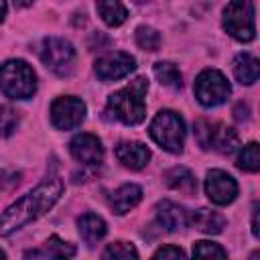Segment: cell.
I'll use <instances>...</instances> for the list:
<instances>
[{
    "label": "cell",
    "mask_w": 260,
    "mask_h": 260,
    "mask_svg": "<svg viewBox=\"0 0 260 260\" xmlns=\"http://www.w3.org/2000/svg\"><path fill=\"white\" fill-rule=\"evenodd\" d=\"M63 195V181L51 177L35 187L30 193L20 197L0 215V236H10L16 230L24 228L26 223L45 215Z\"/></svg>",
    "instance_id": "1"
},
{
    "label": "cell",
    "mask_w": 260,
    "mask_h": 260,
    "mask_svg": "<svg viewBox=\"0 0 260 260\" xmlns=\"http://www.w3.org/2000/svg\"><path fill=\"white\" fill-rule=\"evenodd\" d=\"M148 91V79L136 77L120 91L108 98V112L126 126H136L146 116L144 95Z\"/></svg>",
    "instance_id": "2"
},
{
    "label": "cell",
    "mask_w": 260,
    "mask_h": 260,
    "mask_svg": "<svg viewBox=\"0 0 260 260\" xmlns=\"http://www.w3.org/2000/svg\"><path fill=\"white\" fill-rule=\"evenodd\" d=\"M0 91L10 100H28L37 91V75L22 59H10L0 65Z\"/></svg>",
    "instance_id": "3"
},
{
    "label": "cell",
    "mask_w": 260,
    "mask_h": 260,
    "mask_svg": "<svg viewBox=\"0 0 260 260\" xmlns=\"http://www.w3.org/2000/svg\"><path fill=\"white\" fill-rule=\"evenodd\" d=\"M150 138L165 150L179 154L185 144V122L173 110H160L148 128Z\"/></svg>",
    "instance_id": "4"
},
{
    "label": "cell",
    "mask_w": 260,
    "mask_h": 260,
    "mask_svg": "<svg viewBox=\"0 0 260 260\" xmlns=\"http://www.w3.org/2000/svg\"><path fill=\"white\" fill-rule=\"evenodd\" d=\"M195 138L201 148L205 150L213 148L221 154H232L240 144V138L234 128L219 122H209L203 118L195 122Z\"/></svg>",
    "instance_id": "5"
},
{
    "label": "cell",
    "mask_w": 260,
    "mask_h": 260,
    "mask_svg": "<svg viewBox=\"0 0 260 260\" xmlns=\"http://www.w3.org/2000/svg\"><path fill=\"white\" fill-rule=\"evenodd\" d=\"M223 28L234 39L248 43L256 37L254 24V2L252 0H232L223 10Z\"/></svg>",
    "instance_id": "6"
},
{
    "label": "cell",
    "mask_w": 260,
    "mask_h": 260,
    "mask_svg": "<svg viewBox=\"0 0 260 260\" xmlns=\"http://www.w3.org/2000/svg\"><path fill=\"white\" fill-rule=\"evenodd\" d=\"M75 49L69 41L59 37H47L41 47V59L47 69H51L59 77L71 75L75 67Z\"/></svg>",
    "instance_id": "7"
},
{
    "label": "cell",
    "mask_w": 260,
    "mask_h": 260,
    "mask_svg": "<svg viewBox=\"0 0 260 260\" xmlns=\"http://www.w3.org/2000/svg\"><path fill=\"white\" fill-rule=\"evenodd\" d=\"M193 91H195V98L199 104H203L205 108H213V106L223 104L230 98L232 87H230V83L221 71L203 69L195 79Z\"/></svg>",
    "instance_id": "8"
},
{
    "label": "cell",
    "mask_w": 260,
    "mask_h": 260,
    "mask_svg": "<svg viewBox=\"0 0 260 260\" xmlns=\"http://www.w3.org/2000/svg\"><path fill=\"white\" fill-rule=\"evenodd\" d=\"M85 120V104L73 95H61L51 104V122L59 130H73Z\"/></svg>",
    "instance_id": "9"
},
{
    "label": "cell",
    "mask_w": 260,
    "mask_h": 260,
    "mask_svg": "<svg viewBox=\"0 0 260 260\" xmlns=\"http://www.w3.org/2000/svg\"><path fill=\"white\" fill-rule=\"evenodd\" d=\"M136 67V61L132 55L124 53V51H114V53H106L95 61V75L102 81H116L126 77L128 73H132Z\"/></svg>",
    "instance_id": "10"
},
{
    "label": "cell",
    "mask_w": 260,
    "mask_h": 260,
    "mask_svg": "<svg viewBox=\"0 0 260 260\" xmlns=\"http://www.w3.org/2000/svg\"><path fill=\"white\" fill-rule=\"evenodd\" d=\"M205 193L215 205H228L238 195V183L225 171L213 169L205 177Z\"/></svg>",
    "instance_id": "11"
},
{
    "label": "cell",
    "mask_w": 260,
    "mask_h": 260,
    "mask_svg": "<svg viewBox=\"0 0 260 260\" xmlns=\"http://www.w3.org/2000/svg\"><path fill=\"white\" fill-rule=\"evenodd\" d=\"M69 150H71V154H73V158L77 162L87 165V167H95L104 158V146H102L100 138L93 136V134H87V132L77 134L71 140Z\"/></svg>",
    "instance_id": "12"
},
{
    "label": "cell",
    "mask_w": 260,
    "mask_h": 260,
    "mask_svg": "<svg viewBox=\"0 0 260 260\" xmlns=\"http://www.w3.org/2000/svg\"><path fill=\"white\" fill-rule=\"evenodd\" d=\"M116 158L122 167L130 171H140L150 158V150L142 142H120L116 146Z\"/></svg>",
    "instance_id": "13"
},
{
    "label": "cell",
    "mask_w": 260,
    "mask_h": 260,
    "mask_svg": "<svg viewBox=\"0 0 260 260\" xmlns=\"http://www.w3.org/2000/svg\"><path fill=\"white\" fill-rule=\"evenodd\" d=\"M156 219H158L160 228H165L167 232H179V230L187 228V223H189L187 211L169 199H162L156 203Z\"/></svg>",
    "instance_id": "14"
},
{
    "label": "cell",
    "mask_w": 260,
    "mask_h": 260,
    "mask_svg": "<svg viewBox=\"0 0 260 260\" xmlns=\"http://www.w3.org/2000/svg\"><path fill=\"white\" fill-rule=\"evenodd\" d=\"M140 199H142V189L134 183H126L110 195V207L114 209V213L124 215L130 209H134L140 203Z\"/></svg>",
    "instance_id": "15"
},
{
    "label": "cell",
    "mask_w": 260,
    "mask_h": 260,
    "mask_svg": "<svg viewBox=\"0 0 260 260\" xmlns=\"http://www.w3.org/2000/svg\"><path fill=\"white\" fill-rule=\"evenodd\" d=\"M77 254V248L73 244L63 242L59 236H51L41 248L24 252L26 258H71Z\"/></svg>",
    "instance_id": "16"
},
{
    "label": "cell",
    "mask_w": 260,
    "mask_h": 260,
    "mask_svg": "<svg viewBox=\"0 0 260 260\" xmlns=\"http://www.w3.org/2000/svg\"><path fill=\"white\" fill-rule=\"evenodd\" d=\"M199 232L203 234H221L223 228H225V217L213 209H207V207H201L197 211L191 213V219H189Z\"/></svg>",
    "instance_id": "17"
},
{
    "label": "cell",
    "mask_w": 260,
    "mask_h": 260,
    "mask_svg": "<svg viewBox=\"0 0 260 260\" xmlns=\"http://www.w3.org/2000/svg\"><path fill=\"white\" fill-rule=\"evenodd\" d=\"M165 183L169 189H175L179 193H185V195H193L195 189H197V181H195V175L185 169V167H173L169 169L165 175H162Z\"/></svg>",
    "instance_id": "18"
},
{
    "label": "cell",
    "mask_w": 260,
    "mask_h": 260,
    "mask_svg": "<svg viewBox=\"0 0 260 260\" xmlns=\"http://www.w3.org/2000/svg\"><path fill=\"white\" fill-rule=\"evenodd\" d=\"M77 228H79V234H81V238H83V242L87 246L98 244L106 236V232H108L106 221L100 215H95V213H83L77 219Z\"/></svg>",
    "instance_id": "19"
},
{
    "label": "cell",
    "mask_w": 260,
    "mask_h": 260,
    "mask_svg": "<svg viewBox=\"0 0 260 260\" xmlns=\"http://www.w3.org/2000/svg\"><path fill=\"white\" fill-rule=\"evenodd\" d=\"M234 75L242 85H252L254 81H258V75H260L258 59L250 53H240L234 59Z\"/></svg>",
    "instance_id": "20"
},
{
    "label": "cell",
    "mask_w": 260,
    "mask_h": 260,
    "mask_svg": "<svg viewBox=\"0 0 260 260\" xmlns=\"http://www.w3.org/2000/svg\"><path fill=\"white\" fill-rule=\"evenodd\" d=\"M95 8L108 26H120L128 18V10L122 0H95Z\"/></svg>",
    "instance_id": "21"
},
{
    "label": "cell",
    "mask_w": 260,
    "mask_h": 260,
    "mask_svg": "<svg viewBox=\"0 0 260 260\" xmlns=\"http://www.w3.org/2000/svg\"><path fill=\"white\" fill-rule=\"evenodd\" d=\"M154 75H156V79H158L162 85H167V87L179 89V87L183 85V81H181V71H179V67L173 65L171 61H158V63H154Z\"/></svg>",
    "instance_id": "22"
},
{
    "label": "cell",
    "mask_w": 260,
    "mask_h": 260,
    "mask_svg": "<svg viewBox=\"0 0 260 260\" xmlns=\"http://www.w3.org/2000/svg\"><path fill=\"white\" fill-rule=\"evenodd\" d=\"M238 169L242 171H248V173H256L260 169V146L256 142H250L246 144L240 154H238Z\"/></svg>",
    "instance_id": "23"
},
{
    "label": "cell",
    "mask_w": 260,
    "mask_h": 260,
    "mask_svg": "<svg viewBox=\"0 0 260 260\" xmlns=\"http://www.w3.org/2000/svg\"><path fill=\"white\" fill-rule=\"evenodd\" d=\"M136 45L142 51H156L160 47V35H158V30L152 28V26L140 24L136 28Z\"/></svg>",
    "instance_id": "24"
},
{
    "label": "cell",
    "mask_w": 260,
    "mask_h": 260,
    "mask_svg": "<svg viewBox=\"0 0 260 260\" xmlns=\"http://www.w3.org/2000/svg\"><path fill=\"white\" fill-rule=\"evenodd\" d=\"M18 128V112L10 106H0V136L8 138Z\"/></svg>",
    "instance_id": "25"
},
{
    "label": "cell",
    "mask_w": 260,
    "mask_h": 260,
    "mask_svg": "<svg viewBox=\"0 0 260 260\" xmlns=\"http://www.w3.org/2000/svg\"><path fill=\"white\" fill-rule=\"evenodd\" d=\"M102 256L104 258H138V252L128 242H112L106 246Z\"/></svg>",
    "instance_id": "26"
},
{
    "label": "cell",
    "mask_w": 260,
    "mask_h": 260,
    "mask_svg": "<svg viewBox=\"0 0 260 260\" xmlns=\"http://www.w3.org/2000/svg\"><path fill=\"white\" fill-rule=\"evenodd\" d=\"M193 256H197V258H225L228 252L215 242H195Z\"/></svg>",
    "instance_id": "27"
},
{
    "label": "cell",
    "mask_w": 260,
    "mask_h": 260,
    "mask_svg": "<svg viewBox=\"0 0 260 260\" xmlns=\"http://www.w3.org/2000/svg\"><path fill=\"white\" fill-rule=\"evenodd\" d=\"M154 258H185V252L177 246H162L154 252Z\"/></svg>",
    "instance_id": "28"
},
{
    "label": "cell",
    "mask_w": 260,
    "mask_h": 260,
    "mask_svg": "<svg viewBox=\"0 0 260 260\" xmlns=\"http://www.w3.org/2000/svg\"><path fill=\"white\" fill-rule=\"evenodd\" d=\"M20 181V173H2L0 175V187L2 189H12L14 185H18Z\"/></svg>",
    "instance_id": "29"
},
{
    "label": "cell",
    "mask_w": 260,
    "mask_h": 260,
    "mask_svg": "<svg viewBox=\"0 0 260 260\" xmlns=\"http://www.w3.org/2000/svg\"><path fill=\"white\" fill-rule=\"evenodd\" d=\"M234 118H236L238 122H246V120L250 118V110H248V106H246L244 102H240V104L234 108Z\"/></svg>",
    "instance_id": "30"
},
{
    "label": "cell",
    "mask_w": 260,
    "mask_h": 260,
    "mask_svg": "<svg viewBox=\"0 0 260 260\" xmlns=\"http://www.w3.org/2000/svg\"><path fill=\"white\" fill-rule=\"evenodd\" d=\"M252 234H254V238L260 236V232H258V203H254V209H252Z\"/></svg>",
    "instance_id": "31"
},
{
    "label": "cell",
    "mask_w": 260,
    "mask_h": 260,
    "mask_svg": "<svg viewBox=\"0 0 260 260\" xmlns=\"http://www.w3.org/2000/svg\"><path fill=\"white\" fill-rule=\"evenodd\" d=\"M12 2H14L16 8H26V6H30L35 0H12Z\"/></svg>",
    "instance_id": "32"
},
{
    "label": "cell",
    "mask_w": 260,
    "mask_h": 260,
    "mask_svg": "<svg viewBox=\"0 0 260 260\" xmlns=\"http://www.w3.org/2000/svg\"><path fill=\"white\" fill-rule=\"evenodd\" d=\"M6 16V0H0V22L4 20Z\"/></svg>",
    "instance_id": "33"
},
{
    "label": "cell",
    "mask_w": 260,
    "mask_h": 260,
    "mask_svg": "<svg viewBox=\"0 0 260 260\" xmlns=\"http://www.w3.org/2000/svg\"><path fill=\"white\" fill-rule=\"evenodd\" d=\"M0 258H6V252L4 250H0Z\"/></svg>",
    "instance_id": "34"
},
{
    "label": "cell",
    "mask_w": 260,
    "mask_h": 260,
    "mask_svg": "<svg viewBox=\"0 0 260 260\" xmlns=\"http://www.w3.org/2000/svg\"><path fill=\"white\" fill-rule=\"evenodd\" d=\"M136 2H146V0H136Z\"/></svg>",
    "instance_id": "35"
}]
</instances>
